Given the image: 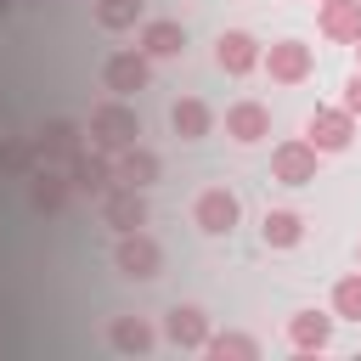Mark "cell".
Masks as SVG:
<instances>
[{
	"label": "cell",
	"mask_w": 361,
	"mask_h": 361,
	"mask_svg": "<svg viewBox=\"0 0 361 361\" xmlns=\"http://www.w3.org/2000/svg\"><path fill=\"white\" fill-rule=\"evenodd\" d=\"M0 169L23 175V169H28V147H23V141H0Z\"/></svg>",
	"instance_id": "cell-25"
},
{
	"label": "cell",
	"mask_w": 361,
	"mask_h": 361,
	"mask_svg": "<svg viewBox=\"0 0 361 361\" xmlns=\"http://www.w3.org/2000/svg\"><path fill=\"white\" fill-rule=\"evenodd\" d=\"M355 265H361V248H355Z\"/></svg>",
	"instance_id": "cell-30"
},
{
	"label": "cell",
	"mask_w": 361,
	"mask_h": 361,
	"mask_svg": "<svg viewBox=\"0 0 361 361\" xmlns=\"http://www.w3.org/2000/svg\"><path fill=\"white\" fill-rule=\"evenodd\" d=\"M85 135H90V147H102V152L135 147V141H141V113H135L124 96H107V102H96V107H90Z\"/></svg>",
	"instance_id": "cell-1"
},
{
	"label": "cell",
	"mask_w": 361,
	"mask_h": 361,
	"mask_svg": "<svg viewBox=\"0 0 361 361\" xmlns=\"http://www.w3.org/2000/svg\"><path fill=\"white\" fill-rule=\"evenodd\" d=\"M147 11V0H96V23L102 28H135Z\"/></svg>",
	"instance_id": "cell-24"
},
{
	"label": "cell",
	"mask_w": 361,
	"mask_h": 361,
	"mask_svg": "<svg viewBox=\"0 0 361 361\" xmlns=\"http://www.w3.org/2000/svg\"><path fill=\"white\" fill-rule=\"evenodd\" d=\"M344 107L361 118V68H355V73H350V85H344Z\"/></svg>",
	"instance_id": "cell-26"
},
{
	"label": "cell",
	"mask_w": 361,
	"mask_h": 361,
	"mask_svg": "<svg viewBox=\"0 0 361 361\" xmlns=\"http://www.w3.org/2000/svg\"><path fill=\"white\" fill-rule=\"evenodd\" d=\"M107 344H113L118 355H147V350L158 344V333H152V322H147V316H113Z\"/></svg>",
	"instance_id": "cell-18"
},
{
	"label": "cell",
	"mask_w": 361,
	"mask_h": 361,
	"mask_svg": "<svg viewBox=\"0 0 361 361\" xmlns=\"http://www.w3.org/2000/svg\"><path fill=\"white\" fill-rule=\"evenodd\" d=\"M68 192H73L68 164H34V169H28V209H34V214H56V209L68 203Z\"/></svg>",
	"instance_id": "cell-7"
},
{
	"label": "cell",
	"mask_w": 361,
	"mask_h": 361,
	"mask_svg": "<svg viewBox=\"0 0 361 361\" xmlns=\"http://www.w3.org/2000/svg\"><path fill=\"white\" fill-rule=\"evenodd\" d=\"M169 124H175V135H180V141H203V135L214 130V113H209V102L180 96V102L169 107Z\"/></svg>",
	"instance_id": "cell-20"
},
{
	"label": "cell",
	"mask_w": 361,
	"mask_h": 361,
	"mask_svg": "<svg viewBox=\"0 0 361 361\" xmlns=\"http://www.w3.org/2000/svg\"><path fill=\"white\" fill-rule=\"evenodd\" d=\"M203 350L214 361H259V338H248V333H209Z\"/></svg>",
	"instance_id": "cell-22"
},
{
	"label": "cell",
	"mask_w": 361,
	"mask_h": 361,
	"mask_svg": "<svg viewBox=\"0 0 361 361\" xmlns=\"http://www.w3.org/2000/svg\"><path fill=\"white\" fill-rule=\"evenodd\" d=\"M113 169H118V186H141V192H147V186H158V169H164V164H158V152H147V147L135 141V147H118V152H113Z\"/></svg>",
	"instance_id": "cell-16"
},
{
	"label": "cell",
	"mask_w": 361,
	"mask_h": 361,
	"mask_svg": "<svg viewBox=\"0 0 361 361\" xmlns=\"http://www.w3.org/2000/svg\"><path fill=\"white\" fill-rule=\"evenodd\" d=\"M6 6H11V0H0V11H6Z\"/></svg>",
	"instance_id": "cell-28"
},
{
	"label": "cell",
	"mask_w": 361,
	"mask_h": 361,
	"mask_svg": "<svg viewBox=\"0 0 361 361\" xmlns=\"http://www.w3.org/2000/svg\"><path fill=\"white\" fill-rule=\"evenodd\" d=\"M141 51L158 62V56H180L186 51V28L175 23V17H152V23H141Z\"/></svg>",
	"instance_id": "cell-19"
},
{
	"label": "cell",
	"mask_w": 361,
	"mask_h": 361,
	"mask_svg": "<svg viewBox=\"0 0 361 361\" xmlns=\"http://www.w3.org/2000/svg\"><path fill=\"white\" fill-rule=\"evenodd\" d=\"M259 56H265V45H259L254 34H243V28H226V34L214 39V62H220L231 79L254 73V68H259Z\"/></svg>",
	"instance_id": "cell-11"
},
{
	"label": "cell",
	"mask_w": 361,
	"mask_h": 361,
	"mask_svg": "<svg viewBox=\"0 0 361 361\" xmlns=\"http://www.w3.org/2000/svg\"><path fill=\"white\" fill-rule=\"evenodd\" d=\"M355 68H361V39H355Z\"/></svg>",
	"instance_id": "cell-27"
},
{
	"label": "cell",
	"mask_w": 361,
	"mask_h": 361,
	"mask_svg": "<svg viewBox=\"0 0 361 361\" xmlns=\"http://www.w3.org/2000/svg\"><path fill=\"white\" fill-rule=\"evenodd\" d=\"M316 164H322V152H316L305 135H293V141H282V147L271 152V180H282V186H310V180H316Z\"/></svg>",
	"instance_id": "cell-6"
},
{
	"label": "cell",
	"mask_w": 361,
	"mask_h": 361,
	"mask_svg": "<svg viewBox=\"0 0 361 361\" xmlns=\"http://www.w3.org/2000/svg\"><path fill=\"white\" fill-rule=\"evenodd\" d=\"M164 338H169L175 350H203V344H209V316H203L197 305H175V310L164 316Z\"/></svg>",
	"instance_id": "cell-15"
},
{
	"label": "cell",
	"mask_w": 361,
	"mask_h": 361,
	"mask_svg": "<svg viewBox=\"0 0 361 361\" xmlns=\"http://www.w3.org/2000/svg\"><path fill=\"white\" fill-rule=\"evenodd\" d=\"M333 316L338 322H361V271H350V276L333 282Z\"/></svg>",
	"instance_id": "cell-23"
},
{
	"label": "cell",
	"mask_w": 361,
	"mask_h": 361,
	"mask_svg": "<svg viewBox=\"0 0 361 361\" xmlns=\"http://www.w3.org/2000/svg\"><path fill=\"white\" fill-rule=\"evenodd\" d=\"M333 322L338 316H327V310H293L288 316V344L293 350H327L333 344Z\"/></svg>",
	"instance_id": "cell-17"
},
{
	"label": "cell",
	"mask_w": 361,
	"mask_h": 361,
	"mask_svg": "<svg viewBox=\"0 0 361 361\" xmlns=\"http://www.w3.org/2000/svg\"><path fill=\"white\" fill-rule=\"evenodd\" d=\"M237 220H243V203H237L231 186H203V192H197V203H192V226H197L203 237H231Z\"/></svg>",
	"instance_id": "cell-2"
},
{
	"label": "cell",
	"mask_w": 361,
	"mask_h": 361,
	"mask_svg": "<svg viewBox=\"0 0 361 361\" xmlns=\"http://www.w3.org/2000/svg\"><path fill=\"white\" fill-rule=\"evenodd\" d=\"M113 265H118L124 276H135V282H152V276L164 271V248H158V237H147V231H118Z\"/></svg>",
	"instance_id": "cell-5"
},
{
	"label": "cell",
	"mask_w": 361,
	"mask_h": 361,
	"mask_svg": "<svg viewBox=\"0 0 361 361\" xmlns=\"http://www.w3.org/2000/svg\"><path fill=\"white\" fill-rule=\"evenodd\" d=\"M68 175H73V186H79V192H90L96 203H102V197H107V192L118 186L113 152H102V147H85V152H79V158L68 164Z\"/></svg>",
	"instance_id": "cell-10"
},
{
	"label": "cell",
	"mask_w": 361,
	"mask_h": 361,
	"mask_svg": "<svg viewBox=\"0 0 361 361\" xmlns=\"http://www.w3.org/2000/svg\"><path fill=\"white\" fill-rule=\"evenodd\" d=\"M259 237H265V248H299V237H305V220H299L293 209H265V220H259Z\"/></svg>",
	"instance_id": "cell-21"
},
{
	"label": "cell",
	"mask_w": 361,
	"mask_h": 361,
	"mask_svg": "<svg viewBox=\"0 0 361 361\" xmlns=\"http://www.w3.org/2000/svg\"><path fill=\"white\" fill-rule=\"evenodd\" d=\"M102 226L113 231H141L147 226V192L141 186H113L102 197Z\"/></svg>",
	"instance_id": "cell-12"
},
{
	"label": "cell",
	"mask_w": 361,
	"mask_h": 361,
	"mask_svg": "<svg viewBox=\"0 0 361 361\" xmlns=\"http://www.w3.org/2000/svg\"><path fill=\"white\" fill-rule=\"evenodd\" d=\"M305 141L316 147V152H344L350 141H355V113L338 102V107H316L310 118H305Z\"/></svg>",
	"instance_id": "cell-4"
},
{
	"label": "cell",
	"mask_w": 361,
	"mask_h": 361,
	"mask_svg": "<svg viewBox=\"0 0 361 361\" xmlns=\"http://www.w3.org/2000/svg\"><path fill=\"white\" fill-rule=\"evenodd\" d=\"M79 152H85V135H79L73 118H45V130L34 135V158L39 164H73Z\"/></svg>",
	"instance_id": "cell-9"
},
{
	"label": "cell",
	"mask_w": 361,
	"mask_h": 361,
	"mask_svg": "<svg viewBox=\"0 0 361 361\" xmlns=\"http://www.w3.org/2000/svg\"><path fill=\"white\" fill-rule=\"evenodd\" d=\"M259 68L271 73V85H305L316 73V56H310L305 39H276V45H265Z\"/></svg>",
	"instance_id": "cell-3"
},
{
	"label": "cell",
	"mask_w": 361,
	"mask_h": 361,
	"mask_svg": "<svg viewBox=\"0 0 361 361\" xmlns=\"http://www.w3.org/2000/svg\"><path fill=\"white\" fill-rule=\"evenodd\" d=\"M316 28L333 45H355L361 39V0H322L316 6Z\"/></svg>",
	"instance_id": "cell-13"
},
{
	"label": "cell",
	"mask_w": 361,
	"mask_h": 361,
	"mask_svg": "<svg viewBox=\"0 0 361 361\" xmlns=\"http://www.w3.org/2000/svg\"><path fill=\"white\" fill-rule=\"evenodd\" d=\"M147 79H152V56L147 51H113L102 62V85L113 96H135V90H147Z\"/></svg>",
	"instance_id": "cell-8"
},
{
	"label": "cell",
	"mask_w": 361,
	"mask_h": 361,
	"mask_svg": "<svg viewBox=\"0 0 361 361\" xmlns=\"http://www.w3.org/2000/svg\"><path fill=\"white\" fill-rule=\"evenodd\" d=\"M28 6H45V0H28Z\"/></svg>",
	"instance_id": "cell-29"
},
{
	"label": "cell",
	"mask_w": 361,
	"mask_h": 361,
	"mask_svg": "<svg viewBox=\"0 0 361 361\" xmlns=\"http://www.w3.org/2000/svg\"><path fill=\"white\" fill-rule=\"evenodd\" d=\"M226 135H231L237 147H259V141L271 135V107H265V102H231V107H226Z\"/></svg>",
	"instance_id": "cell-14"
}]
</instances>
